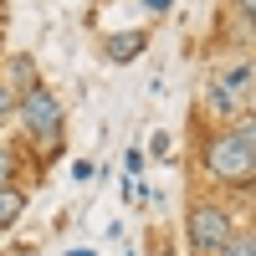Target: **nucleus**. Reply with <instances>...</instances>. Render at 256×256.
Returning a JSON list of instances; mask_svg holds the SVG:
<instances>
[{
  "mask_svg": "<svg viewBox=\"0 0 256 256\" xmlns=\"http://www.w3.org/2000/svg\"><path fill=\"white\" fill-rule=\"evenodd\" d=\"M205 169H210V180L246 190L256 180V128L236 123V128H226V134H216L210 148H205Z\"/></svg>",
  "mask_w": 256,
  "mask_h": 256,
  "instance_id": "f257e3e1",
  "label": "nucleus"
},
{
  "mask_svg": "<svg viewBox=\"0 0 256 256\" xmlns=\"http://www.w3.org/2000/svg\"><path fill=\"white\" fill-rule=\"evenodd\" d=\"M184 230H190V251H195V256H216L230 241L236 220H230V210H220V205H195Z\"/></svg>",
  "mask_w": 256,
  "mask_h": 256,
  "instance_id": "f03ea898",
  "label": "nucleus"
},
{
  "mask_svg": "<svg viewBox=\"0 0 256 256\" xmlns=\"http://www.w3.org/2000/svg\"><path fill=\"white\" fill-rule=\"evenodd\" d=\"M16 113H20V123L31 128V138H41V144H52V138L62 134V98H56L52 88H31V92H20Z\"/></svg>",
  "mask_w": 256,
  "mask_h": 256,
  "instance_id": "7ed1b4c3",
  "label": "nucleus"
},
{
  "mask_svg": "<svg viewBox=\"0 0 256 256\" xmlns=\"http://www.w3.org/2000/svg\"><path fill=\"white\" fill-rule=\"evenodd\" d=\"M144 46H148V36H144V31H113V36H102V56L118 62V67H123V62H134Z\"/></svg>",
  "mask_w": 256,
  "mask_h": 256,
  "instance_id": "20e7f679",
  "label": "nucleus"
},
{
  "mask_svg": "<svg viewBox=\"0 0 256 256\" xmlns=\"http://www.w3.org/2000/svg\"><path fill=\"white\" fill-rule=\"evenodd\" d=\"M6 88H10V98L41 88V82H36V62H31V56H10V62H6Z\"/></svg>",
  "mask_w": 256,
  "mask_h": 256,
  "instance_id": "39448f33",
  "label": "nucleus"
},
{
  "mask_svg": "<svg viewBox=\"0 0 256 256\" xmlns=\"http://www.w3.org/2000/svg\"><path fill=\"white\" fill-rule=\"evenodd\" d=\"M220 88L236 98V108H246V98H251V62H236V67L220 77Z\"/></svg>",
  "mask_w": 256,
  "mask_h": 256,
  "instance_id": "423d86ee",
  "label": "nucleus"
},
{
  "mask_svg": "<svg viewBox=\"0 0 256 256\" xmlns=\"http://www.w3.org/2000/svg\"><path fill=\"white\" fill-rule=\"evenodd\" d=\"M20 210H26V195L10 184V190H0V230H10L20 220Z\"/></svg>",
  "mask_w": 256,
  "mask_h": 256,
  "instance_id": "0eeeda50",
  "label": "nucleus"
},
{
  "mask_svg": "<svg viewBox=\"0 0 256 256\" xmlns=\"http://www.w3.org/2000/svg\"><path fill=\"white\" fill-rule=\"evenodd\" d=\"M216 256H256V236H251V230H230V241Z\"/></svg>",
  "mask_w": 256,
  "mask_h": 256,
  "instance_id": "6e6552de",
  "label": "nucleus"
},
{
  "mask_svg": "<svg viewBox=\"0 0 256 256\" xmlns=\"http://www.w3.org/2000/svg\"><path fill=\"white\" fill-rule=\"evenodd\" d=\"M205 102H210L216 113H236V98H230V92L220 88V82H210V88H205Z\"/></svg>",
  "mask_w": 256,
  "mask_h": 256,
  "instance_id": "1a4fd4ad",
  "label": "nucleus"
},
{
  "mask_svg": "<svg viewBox=\"0 0 256 256\" xmlns=\"http://www.w3.org/2000/svg\"><path fill=\"white\" fill-rule=\"evenodd\" d=\"M10 180H16V154L0 144V190H10Z\"/></svg>",
  "mask_w": 256,
  "mask_h": 256,
  "instance_id": "9d476101",
  "label": "nucleus"
},
{
  "mask_svg": "<svg viewBox=\"0 0 256 256\" xmlns=\"http://www.w3.org/2000/svg\"><path fill=\"white\" fill-rule=\"evenodd\" d=\"M10 113H16V98H10L6 82H0V118H10Z\"/></svg>",
  "mask_w": 256,
  "mask_h": 256,
  "instance_id": "9b49d317",
  "label": "nucleus"
},
{
  "mask_svg": "<svg viewBox=\"0 0 256 256\" xmlns=\"http://www.w3.org/2000/svg\"><path fill=\"white\" fill-rule=\"evenodd\" d=\"M236 10H241V26H251V0H236Z\"/></svg>",
  "mask_w": 256,
  "mask_h": 256,
  "instance_id": "f8f14e48",
  "label": "nucleus"
},
{
  "mask_svg": "<svg viewBox=\"0 0 256 256\" xmlns=\"http://www.w3.org/2000/svg\"><path fill=\"white\" fill-rule=\"evenodd\" d=\"M144 6H148V10H169V6H174V0H144Z\"/></svg>",
  "mask_w": 256,
  "mask_h": 256,
  "instance_id": "ddd939ff",
  "label": "nucleus"
},
{
  "mask_svg": "<svg viewBox=\"0 0 256 256\" xmlns=\"http://www.w3.org/2000/svg\"><path fill=\"white\" fill-rule=\"evenodd\" d=\"M67 256H92V251H67Z\"/></svg>",
  "mask_w": 256,
  "mask_h": 256,
  "instance_id": "4468645a",
  "label": "nucleus"
}]
</instances>
